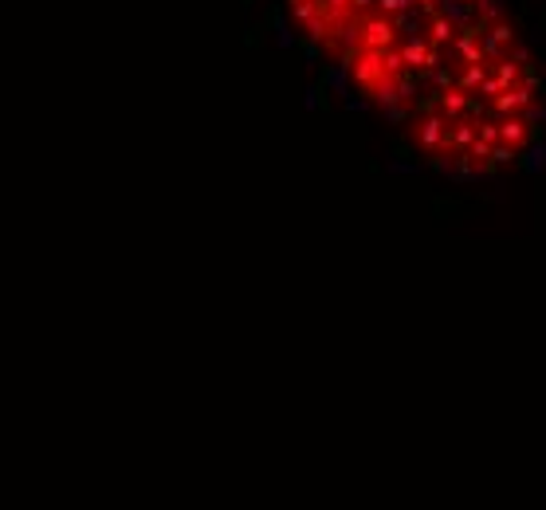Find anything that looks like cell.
<instances>
[{
    "label": "cell",
    "instance_id": "cell-1",
    "mask_svg": "<svg viewBox=\"0 0 546 510\" xmlns=\"http://www.w3.org/2000/svg\"><path fill=\"white\" fill-rule=\"evenodd\" d=\"M310 48L433 169L511 166L542 126V83L499 0H287Z\"/></svg>",
    "mask_w": 546,
    "mask_h": 510
}]
</instances>
